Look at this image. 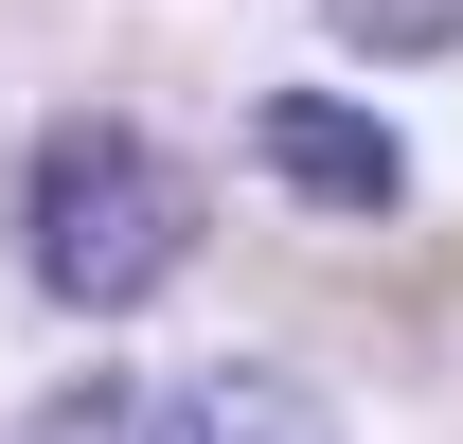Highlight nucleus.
Instances as JSON below:
<instances>
[{"instance_id": "nucleus-1", "label": "nucleus", "mask_w": 463, "mask_h": 444, "mask_svg": "<svg viewBox=\"0 0 463 444\" xmlns=\"http://www.w3.org/2000/svg\"><path fill=\"white\" fill-rule=\"evenodd\" d=\"M18 267H36V302H71V320L161 302V284L196 267V161H178L161 125H125V107H54L18 143Z\"/></svg>"}, {"instance_id": "nucleus-2", "label": "nucleus", "mask_w": 463, "mask_h": 444, "mask_svg": "<svg viewBox=\"0 0 463 444\" xmlns=\"http://www.w3.org/2000/svg\"><path fill=\"white\" fill-rule=\"evenodd\" d=\"M250 161L286 178L303 214H410V143L374 107H339V89H268L250 107Z\"/></svg>"}, {"instance_id": "nucleus-3", "label": "nucleus", "mask_w": 463, "mask_h": 444, "mask_svg": "<svg viewBox=\"0 0 463 444\" xmlns=\"http://www.w3.org/2000/svg\"><path fill=\"white\" fill-rule=\"evenodd\" d=\"M161 444H339V409L303 374H268V356H214V374L161 391Z\"/></svg>"}, {"instance_id": "nucleus-4", "label": "nucleus", "mask_w": 463, "mask_h": 444, "mask_svg": "<svg viewBox=\"0 0 463 444\" xmlns=\"http://www.w3.org/2000/svg\"><path fill=\"white\" fill-rule=\"evenodd\" d=\"M339 54H463V0H321Z\"/></svg>"}, {"instance_id": "nucleus-5", "label": "nucleus", "mask_w": 463, "mask_h": 444, "mask_svg": "<svg viewBox=\"0 0 463 444\" xmlns=\"http://www.w3.org/2000/svg\"><path fill=\"white\" fill-rule=\"evenodd\" d=\"M36 444H161V391H143V374H90V391H54Z\"/></svg>"}]
</instances>
